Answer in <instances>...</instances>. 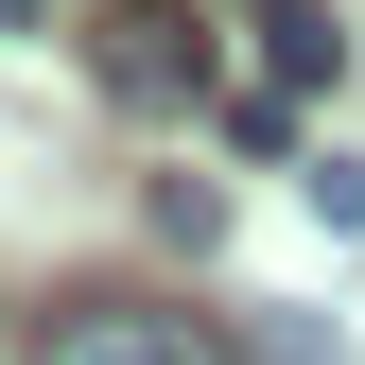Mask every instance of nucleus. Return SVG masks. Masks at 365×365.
<instances>
[{
  "label": "nucleus",
  "instance_id": "1",
  "mask_svg": "<svg viewBox=\"0 0 365 365\" xmlns=\"http://www.w3.org/2000/svg\"><path fill=\"white\" fill-rule=\"evenodd\" d=\"M105 87H122V105H174V87H209V35L157 18V0H122V18H105Z\"/></svg>",
  "mask_w": 365,
  "mask_h": 365
},
{
  "label": "nucleus",
  "instance_id": "2",
  "mask_svg": "<svg viewBox=\"0 0 365 365\" xmlns=\"http://www.w3.org/2000/svg\"><path fill=\"white\" fill-rule=\"evenodd\" d=\"M53 365H226V348L192 331V313H70Z\"/></svg>",
  "mask_w": 365,
  "mask_h": 365
},
{
  "label": "nucleus",
  "instance_id": "3",
  "mask_svg": "<svg viewBox=\"0 0 365 365\" xmlns=\"http://www.w3.org/2000/svg\"><path fill=\"white\" fill-rule=\"evenodd\" d=\"M261 53H279V87H331V53H348V35L313 18V0H279V18H261Z\"/></svg>",
  "mask_w": 365,
  "mask_h": 365
},
{
  "label": "nucleus",
  "instance_id": "4",
  "mask_svg": "<svg viewBox=\"0 0 365 365\" xmlns=\"http://www.w3.org/2000/svg\"><path fill=\"white\" fill-rule=\"evenodd\" d=\"M296 192H313V226H365V157H296Z\"/></svg>",
  "mask_w": 365,
  "mask_h": 365
},
{
  "label": "nucleus",
  "instance_id": "5",
  "mask_svg": "<svg viewBox=\"0 0 365 365\" xmlns=\"http://www.w3.org/2000/svg\"><path fill=\"white\" fill-rule=\"evenodd\" d=\"M261 365H348V348L313 331V313H279V331H261Z\"/></svg>",
  "mask_w": 365,
  "mask_h": 365
},
{
  "label": "nucleus",
  "instance_id": "6",
  "mask_svg": "<svg viewBox=\"0 0 365 365\" xmlns=\"http://www.w3.org/2000/svg\"><path fill=\"white\" fill-rule=\"evenodd\" d=\"M0 35H35V0H0Z\"/></svg>",
  "mask_w": 365,
  "mask_h": 365
}]
</instances>
